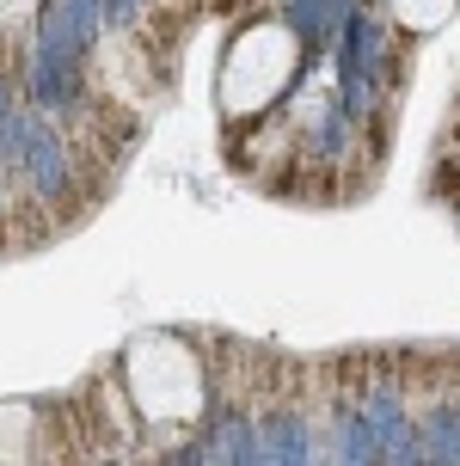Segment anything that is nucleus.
<instances>
[{
    "mask_svg": "<svg viewBox=\"0 0 460 466\" xmlns=\"http://www.w3.org/2000/svg\"><path fill=\"white\" fill-rule=\"evenodd\" d=\"M123 399H129V411H136V423H148V430H203L209 405H215V387H209L203 362H197V350L184 344V338H172V331H160V338H141V344L123 350Z\"/></svg>",
    "mask_w": 460,
    "mask_h": 466,
    "instance_id": "f257e3e1",
    "label": "nucleus"
},
{
    "mask_svg": "<svg viewBox=\"0 0 460 466\" xmlns=\"http://www.w3.org/2000/svg\"><path fill=\"white\" fill-rule=\"evenodd\" d=\"M301 68V37L289 19H264L252 31H240L221 68V111L228 116H264L276 111V98L289 93V80Z\"/></svg>",
    "mask_w": 460,
    "mask_h": 466,
    "instance_id": "f03ea898",
    "label": "nucleus"
}]
</instances>
